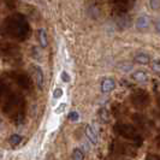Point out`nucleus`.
I'll list each match as a JSON object with an SVG mask.
<instances>
[{
  "mask_svg": "<svg viewBox=\"0 0 160 160\" xmlns=\"http://www.w3.org/2000/svg\"><path fill=\"white\" fill-rule=\"evenodd\" d=\"M4 112L6 113L11 119H13L16 123H19L23 120L24 117V100L23 98L16 94L15 92H4Z\"/></svg>",
  "mask_w": 160,
  "mask_h": 160,
  "instance_id": "nucleus-1",
  "label": "nucleus"
},
{
  "mask_svg": "<svg viewBox=\"0 0 160 160\" xmlns=\"http://www.w3.org/2000/svg\"><path fill=\"white\" fill-rule=\"evenodd\" d=\"M2 30L6 35L11 36L12 39L24 40L28 38L30 28H29V24L27 22V19L22 15H15V16L8 17L4 22Z\"/></svg>",
  "mask_w": 160,
  "mask_h": 160,
  "instance_id": "nucleus-2",
  "label": "nucleus"
},
{
  "mask_svg": "<svg viewBox=\"0 0 160 160\" xmlns=\"http://www.w3.org/2000/svg\"><path fill=\"white\" fill-rule=\"evenodd\" d=\"M114 131L119 135L120 137L131 141L136 147H140L142 142H143V137L138 132L135 127H132L131 124H127V123H117L114 125Z\"/></svg>",
  "mask_w": 160,
  "mask_h": 160,
  "instance_id": "nucleus-3",
  "label": "nucleus"
},
{
  "mask_svg": "<svg viewBox=\"0 0 160 160\" xmlns=\"http://www.w3.org/2000/svg\"><path fill=\"white\" fill-rule=\"evenodd\" d=\"M131 104L134 105L136 108H146L149 102H151V98L149 94L144 90V89H135L132 93H131Z\"/></svg>",
  "mask_w": 160,
  "mask_h": 160,
  "instance_id": "nucleus-4",
  "label": "nucleus"
},
{
  "mask_svg": "<svg viewBox=\"0 0 160 160\" xmlns=\"http://www.w3.org/2000/svg\"><path fill=\"white\" fill-rule=\"evenodd\" d=\"M111 149L113 151V153H116L118 155H129V157H135L136 155V151L132 146L124 143V142H120V141H113Z\"/></svg>",
  "mask_w": 160,
  "mask_h": 160,
  "instance_id": "nucleus-5",
  "label": "nucleus"
},
{
  "mask_svg": "<svg viewBox=\"0 0 160 160\" xmlns=\"http://www.w3.org/2000/svg\"><path fill=\"white\" fill-rule=\"evenodd\" d=\"M10 75H11V77L13 78V81L19 87H22L23 89H27V90H30L32 88V82L30 80V77L28 75H25L24 72L13 71L11 72Z\"/></svg>",
  "mask_w": 160,
  "mask_h": 160,
  "instance_id": "nucleus-6",
  "label": "nucleus"
},
{
  "mask_svg": "<svg viewBox=\"0 0 160 160\" xmlns=\"http://www.w3.org/2000/svg\"><path fill=\"white\" fill-rule=\"evenodd\" d=\"M113 5L114 11L118 13V15H125L129 10L131 8L132 4H134V0H111Z\"/></svg>",
  "mask_w": 160,
  "mask_h": 160,
  "instance_id": "nucleus-7",
  "label": "nucleus"
},
{
  "mask_svg": "<svg viewBox=\"0 0 160 160\" xmlns=\"http://www.w3.org/2000/svg\"><path fill=\"white\" fill-rule=\"evenodd\" d=\"M0 52L4 57H6L8 59H13V58H17V49L16 46L13 45H10V43H1L0 45Z\"/></svg>",
  "mask_w": 160,
  "mask_h": 160,
  "instance_id": "nucleus-8",
  "label": "nucleus"
},
{
  "mask_svg": "<svg viewBox=\"0 0 160 160\" xmlns=\"http://www.w3.org/2000/svg\"><path fill=\"white\" fill-rule=\"evenodd\" d=\"M116 88V82L113 78L111 77H105L104 80L101 81V86H100V89H101V93L104 94H108L113 92Z\"/></svg>",
  "mask_w": 160,
  "mask_h": 160,
  "instance_id": "nucleus-9",
  "label": "nucleus"
},
{
  "mask_svg": "<svg viewBox=\"0 0 160 160\" xmlns=\"http://www.w3.org/2000/svg\"><path fill=\"white\" fill-rule=\"evenodd\" d=\"M86 136L90 141V143L95 146L98 143V132H96L95 127H93L92 124H88L86 127Z\"/></svg>",
  "mask_w": 160,
  "mask_h": 160,
  "instance_id": "nucleus-10",
  "label": "nucleus"
},
{
  "mask_svg": "<svg viewBox=\"0 0 160 160\" xmlns=\"http://www.w3.org/2000/svg\"><path fill=\"white\" fill-rule=\"evenodd\" d=\"M32 70H34V76H35V80H36V86L39 88H42L43 86V81H45V76H43V71L39 65H34L32 66Z\"/></svg>",
  "mask_w": 160,
  "mask_h": 160,
  "instance_id": "nucleus-11",
  "label": "nucleus"
},
{
  "mask_svg": "<svg viewBox=\"0 0 160 160\" xmlns=\"http://www.w3.org/2000/svg\"><path fill=\"white\" fill-rule=\"evenodd\" d=\"M149 25H151V19L148 18V16H140L137 18L136 21V28L140 30V32H144V30H147L148 28H149Z\"/></svg>",
  "mask_w": 160,
  "mask_h": 160,
  "instance_id": "nucleus-12",
  "label": "nucleus"
},
{
  "mask_svg": "<svg viewBox=\"0 0 160 160\" xmlns=\"http://www.w3.org/2000/svg\"><path fill=\"white\" fill-rule=\"evenodd\" d=\"M131 78L137 83H146L148 81V73L144 70H136L131 73Z\"/></svg>",
  "mask_w": 160,
  "mask_h": 160,
  "instance_id": "nucleus-13",
  "label": "nucleus"
},
{
  "mask_svg": "<svg viewBox=\"0 0 160 160\" xmlns=\"http://www.w3.org/2000/svg\"><path fill=\"white\" fill-rule=\"evenodd\" d=\"M134 60L135 63L141 65H146L151 62V57L148 56L147 53H137L136 56L134 57Z\"/></svg>",
  "mask_w": 160,
  "mask_h": 160,
  "instance_id": "nucleus-14",
  "label": "nucleus"
},
{
  "mask_svg": "<svg viewBox=\"0 0 160 160\" xmlns=\"http://www.w3.org/2000/svg\"><path fill=\"white\" fill-rule=\"evenodd\" d=\"M38 35H39V42H40V46L42 48L47 47V32L43 28H40L38 30Z\"/></svg>",
  "mask_w": 160,
  "mask_h": 160,
  "instance_id": "nucleus-15",
  "label": "nucleus"
},
{
  "mask_svg": "<svg viewBox=\"0 0 160 160\" xmlns=\"http://www.w3.org/2000/svg\"><path fill=\"white\" fill-rule=\"evenodd\" d=\"M84 159V153L80 148H75L72 152V160H83Z\"/></svg>",
  "mask_w": 160,
  "mask_h": 160,
  "instance_id": "nucleus-16",
  "label": "nucleus"
},
{
  "mask_svg": "<svg viewBox=\"0 0 160 160\" xmlns=\"http://www.w3.org/2000/svg\"><path fill=\"white\" fill-rule=\"evenodd\" d=\"M22 140H23V137L21 136V135L15 134V135H12V136L10 137V143L12 144V146H17V144H19L22 142Z\"/></svg>",
  "mask_w": 160,
  "mask_h": 160,
  "instance_id": "nucleus-17",
  "label": "nucleus"
},
{
  "mask_svg": "<svg viewBox=\"0 0 160 160\" xmlns=\"http://www.w3.org/2000/svg\"><path fill=\"white\" fill-rule=\"evenodd\" d=\"M62 96H63V89H62V88H56V89H54V92H53V99L58 100V99H60Z\"/></svg>",
  "mask_w": 160,
  "mask_h": 160,
  "instance_id": "nucleus-18",
  "label": "nucleus"
},
{
  "mask_svg": "<svg viewBox=\"0 0 160 160\" xmlns=\"http://www.w3.org/2000/svg\"><path fill=\"white\" fill-rule=\"evenodd\" d=\"M159 59L158 58H155V59H153L152 60V70L155 72H159Z\"/></svg>",
  "mask_w": 160,
  "mask_h": 160,
  "instance_id": "nucleus-19",
  "label": "nucleus"
},
{
  "mask_svg": "<svg viewBox=\"0 0 160 160\" xmlns=\"http://www.w3.org/2000/svg\"><path fill=\"white\" fill-rule=\"evenodd\" d=\"M149 4H151L152 10H154V11H158L159 10L160 0H149Z\"/></svg>",
  "mask_w": 160,
  "mask_h": 160,
  "instance_id": "nucleus-20",
  "label": "nucleus"
},
{
  "mask_svg": "<svg viewBox=\"0 0 160 160\" xmlns=\"http://www.w3.org/2000/svg\"><path fill=\"white\" fill-rule=\"evenodd\" d=\"M78 118H80V116H78V113L77 112H70L69 113V119L72 120V122H76V120H78Z\"/></svg>",
  "mask_w": 160,
  "mask_h": 160,
  "instance_id": "nucleus-21",
  "label": "nucleus"
},
{
  "mask_svg": "<svg viewBox=\"0 0 160 160\" xmlns=\"http://www.w3.org/2000/svg\"><path fill=\"white\" fill-rule=\"evenodd\" d=\"M65 107H66V104H65V102H62V104H59V106L54 110V112H56L57 114H58V113H62L65 110Z\"/></svg>",
  "mask_w": 160,
  "mask_h": 160,
  "instance_id": "nucleus-22",
  "label": "nucleus"
},
{
  "mask_svg": "<svg viewBox=\"0 0 160 160\" xmlns=\"http://www.w3.org/2000/svg\"><path fill=\"white\" fill-rule=\"evenodd\" d=\"M62 80L64 81L65 83H69L71 78H70V76H69V73H68V72L63 71V72H62Z\"/></svg>",
  "mask_w": 160,
  "mask_h": 160,
  "instance_id": "nucleus-23",
  "label": "nucleus"
},
{
  "mask_svg": "<svg viewBox=\"0 0 160 160\" xmlns=\"http://www.w3.org/2000/svg\"><path fill=\"white\" fill-rule=\"evenodd\" d=\"M146 160H159V157L155 155V154H148Z\"/></svg>",
  "mask_w": 160,
  "mask_h": 160,
  "instance_id": "nucleus-24",
  "label": "nucleus"
},
{
  "mask_svg": "<svg viewBox=\"0 0 160 160\" xmlns=\"http://www.w3.org/2000/svg\"><path fill=\"white\" fill-rule=\"evenodd\" d=\"M102 119L105 118V120H107L108 119V117H107V111L106 110H101V116H100Z\"/></svg>",
  "mask_w": 160,
  "mask_h": 160,
  "instance_id": "nucleus-25",
  "label": "nucleus"
},
{
  "mask_svg": "<svg viewBox=\"0 0 160 160\" xmlns=\"http://www.w3.org/2000/svg\"><path fill=\"white\" fill-rule=\"evenodd\" d=\"M2 90H4V87L0 84V98H1V95H2Z\"/></svg>",
  "mask_w": 160,
  "mask_h": 160,
  "instance_id": "nucleus-26",
  "label": "nucleus"
},
{
  "mask_svg": "<svg viewBox=\"0 0 160 160\" xmlns=\"http://www.w3.org/2000/svg\"><path fill=\"white\" fill-rule=\"evenodd\" d=\"M0 157H1V153H0Z\"/></svg>",
  "mask_w": 160,
  "mask_h": 160,
  "instance_id": "nucleus-27",
  "label": "nucleus"
}]
</instances>
